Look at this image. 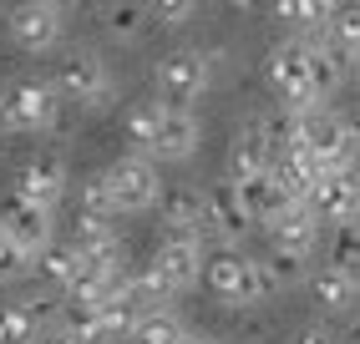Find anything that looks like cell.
<instances>
[{
    "label": "cell",
    "instance_id": "26",
    "mask_svg": "<svg viewBox=\"0 0 360 344\" xmlns=\"http://www.w3.org/2000/svg\"><path fill=\"white\" fill-rule=\"evenodd\" d=\"M132 344H188V324L173 309H153L132 324Z\"/></svg>",
    "mask_w": 360,
    "mask_h": 344
},
{
    "label": "cell",
    "instance_id": "20",
    "mask_svg": "<svg viewBox=\"0 0 360 344\" xmlns=\"http://www.w3.org/2000/svg\"><path fill=\"white\" fill-rule=\"evenodd\" d=\"M233 187H238V208L249 213V223L269 228L274 218L290 208V198H284L279 183H274V172H259V178H244V183H233Z\"/></svg>",
    "mask_w": 360,
    "mask_h": 344
},
{
    "label": "cell",
    "instance_id": "17",
    "mask_svg": "<svg viewBox=\"0 0 360 344\" xmlns=\"http://www.w3.org/2000/svg\"><path fill=\"white\" fill-rule=\"evenodd\" d=\"M274 167V147H269V132H264V117L244 121L233 132V147H229V178L244 183V178H259V172Z\"/></svg>",
    "mask_w": 360,
    "mask_h": 344
},
{
    "label": "cell",
    "instance_id": "34",
    "mask_svg": "<svg viewBox=\"0 0 360 344\" xmlns=\"http://www.w3.org/2000/svg\"><path fill=\"white\" fill-rule=\"evenodd\" d=\"M193 15H198V6H193V0H158V6H153V26H162V31H178V26H188Z\"/></svg>",
    "mask_w": 360,
    "mask_h": 344
},
{
    "label": "cell",
    "instance_id": "15",
    "mask_svg": "<svg viewBox=\"0 0 360 344\" xmlns=\"http://www.w3.org/2000/svg\"><path fill=\"white\" fill-rule=\"evenodd\" d=\"M153 279L167 289V293H183L193 289L198 274H203V243H158V253L148 258Z\"/></svg>",
    "mask_w": 360,
    "mask_h": 344
},
{
    "label": "cell",
    "instance_id": "14",
    "mask_svg": "<svg viewBox=\"0 0 360 344\" xmlns=\"http://www.w3.org/2000/svg\"><path fill=\"white\" fill-rule=\"evenodd\" d=\"M15 192H20V198H31L36 208L51 213V208L66 198V162H61L56 152H41V157H31V162H20Z\"/></svg>",
    "mask_w": 360,
    "mask_h": 344
},
{
    "label": "cell",
    "instance_id": "21",
    "mask_svg": "<svg viewBox=\"0 0 360 344\" xmlns=\"http://www.w3.org/2000/svg\"><path fill=\"white\" fill-rule=\"evenodd\" d=\"M82 268H86V258H82V249L71 238H56L51 249L36 258V274L46 279V289H56V293H71V284L82 279Z\"/></svg>",
    "mask_w": 360,
    "mask_h": 344
},
{
    "label": "cell",
    "instance_id": "22",
    "mask_svg": "<svg viewBox=\"0 0 360 344\" xmlns=\"http://www.w3.org/2000/svg\"><path fill=\"white\" fill-rule=\"evenodd\" d=\"M91 15L112 41H132L153 26V6H137V0H117V6L107 0V6H91Z\"/></svg>",
    "mask_w": 360,
    "mask_h": 344
},
{
    "label": "cell",
    "instance_id": "9",
    "mask_svg": "<svg viewBox=\"0 0 360 344\" xmlns=\"http://www.w3.org/2000/svg\"><path fill=\"white\" fill-rule=\"evenodd\" d=\"M6 31H11V41L20 51L41 56L61 41V6H51V0H20L6 15Z\"/></svg>",
    "mask_w": 360,
    "mask_h": 344
},
{
    "label": "cell",
    "instance_id": "4",
    "mask_svg": "<svg viewBox=\"0 0 360 344\" xmlns=\"http://www.w3.org/2000/svg\"><path fill=\"white\" fill-rule=\"evenodd\" d=\"M158 81V102L162 107H178V112H193V102L208 91L213 81V51H193V46H183V51H167L153 71Z\"/></svg>",
    "mask_w": 360,
    "mask_h": 344
},
{
    "label": "cell",
    "instance_id": "27",
    "mask_svg": "<svg viewBox=\"0 0 360 344\" xmlns=\"http://www.w3.org/2000/svg\"><path fill=\"white\" fill-rule=\"evenodd\" d=\"M71 243H77L82 253H102V249H117V223L112 218H91V213H77L71 218Z\"/></svg>",
    "mask_w": 360,
    "mask_h": 344
},
{
    "label": "cell",
    "instance_id": "2",
    "mask_svg": "<svg viewBox=\"0 0 360 344\" xmlns=\"http://www.w3.org/2000/svg\"><path fill=\"white\" fill-rule=\"evenodd\" d=\"M264 77H269V91L279 96V112H315L320 107V86H315V77H309V56H304L300 36L269 46Z\"/></svg>",
    "mask_w": 360,
    "mask_h": 344
},
{
    "label": "cell",
    "instance_id": "18",
    "mask_svg": "<svg viewBox=\"0 0 360 344\" xmlns=\"http://www.w3.org/2000/svg\"><path fill=\"white\" fill-rule=\"evenodd\" d=\"M203 147V121L193 112H178L167 107L162 112V132H158V147H153V162H188Z\"/></svg>",
    "mask_w": 360,
    "mask_h": 344
},
{
    "label": "cell",
    "instance_id": "6",
    "mask_svg": "<svg viewBox=\"0 0 360 344\" xmlns=\"http://www.w3.org/2000/svg\"><path fill=\"white\" fill-rule=\"evenodd\" d=\"M56 96H66L71 107H102L107 91H112V71L97 51L86 46H71V51L56 61V77H51Z\"/></svg>",
    "mask_w": 360,
    "mask_h": 344
},
{
    "label": "cell",
    "instance_id": "39",
    "mask_svg": "<svg viewBox=\"0 0 360 344\" xmlns=\"http://www.w3.org/2000/svg\"><path fill=\"white\" fill-rule=\"evenodd\" d=\"M188 344H219V339H208V334H188Z\"/></svg>",
    "mask_w": 360,
    "mask_h": 344
},
{
    "label": "cell",
    "instance_id": "35",
    "mask_svg": "<svg viewBox=\"0 0 360 344\" xmlns=\"http://www.w3.org/2000/svg\"><path fill=\"white\" fill-rule=\"evenodd\" d=\"M269 268H274L279 289H284V284H300V279H309V258H300V253H269Z\"/></svg>",
    "mask_w": 360,
    "mask_h": 344
},
{
    "label": "cell",
    "instance_id": "7",
    "mask_svg": "<svg viewBox=\"0 0 360 344\" xmlns=\"http://www.w3.org/2000/svg\"><path fill=\"white\" fill-rule=\"evenodd\" d=\"M107 187H112L117 213H148V208L162 203V192H167L158 162H153V157H137V152L117 157V162L107 167Z\"/></svg>",
    "mask_w": 360,
    "mask_h": 344
},
{
    "label": "cell",
    "instance_id": "40",
    "mask_svg": "<svg viewBox=\"0 0 360 344\" xmlns=\"http://www.w3.org/2000/svg\"><path fill=\"white\" fill-rule=\"evenodd\" d=\"M350 132H355V142H360V112H355V117H350Z\"/></svg>",
    "mask_w": 360,
    "mask_h": 344
},
{
    "label": "cell",
    "instance_id": "30",
    "mask_svg": "<svg viewBox=\"0 0 360 344\" xmlns=\"http://www.w3.org/2000/svg\"><path fill=\"white\" fill-rule=\"evenodd\" d=\"M36 339H41V329L31 324V314L20 309V299L0 304V344H36Z\"/></svg>",
    "mask_w": 360,
    "mask_h": 344
},
{
    "label": "cell",
    "instance_id": "5",
    "mask_svg": "<svg viewBox=\"0 0 360 344\" xmlns=\"http://www.w3.org/2000/svg\"><path fill=\"white\" fill-rule=\"evenodd\" d=\"M300 147L309 157H315L320 167H355V152L360 142L350 132V117L330 112V107H315V112H300Z\"/></svg>",
    "mask_w": 360,
    "mask_h": 344
},
{
    "label": "cell",
    "instance_id": "29",
    "mask_svg": "<svg viewBox=\"0 0 360 344\" xmlns=\"http://www.w3.org/2000/svg\"><path fill=\"white\" fill-rule=\"evenodd\" d=\"M20 309L31 314V324H36L41 334H51V329H61L66 293H56V289H36V293H26V299H20Z\"/></svg>",
    "mask_w": 360,
    "mask_h": 344
},
{
    "label": "cell",
    "instance_id": "25",
    "mask_svg": "<svg viewBox=\"0 0 360 344\" xmlns=\"http://www.w3.org/2000/svg\"><path fill=\"white\" fill-rule=\"evenodd\" d=\"M274 15L284 20V26H295L300 41H309V36H330L335 6H330V0H279Z\"/></svg>",
    "mask_w": 360,
    "mask_h": 344
},
{
    "label": "cell",
    "instance_id": "23",
    "mask_svg": "<svg viewBox=\"0 0 360 344\" xmlns=\"http://www.w3.org/2000/svg\"><path fill=\"white\" fill-rule=\"evenodd\" d=\"M309 293H315V304L325 309V314H345L350 304H355V293H360V284H350L340 268H330V263H320V268H309Z\"/></svg>",
    "mask_w": 360,
    "mask_h": 344
},
{
    "label": "cell",
    "instance_id": "31",
    "mask_svg": "<svg viewBox=\"0 0 360 344\" xmlns=\"http://www.w3.org/2000/svg\"><path fill=\"white\" fill-rule=\"evenodd\" d=\"M330 41L340 46L345 56L360 61V6H335V20H330Z\"/></svg>",
    "mask_w": 360,
    "mask_h": 344
},
{
    "label": "cell",
    "instance_id": "1",
    "mask_svg": "<svg viewBox=\"0 0 360 344\" xmlns=\"http://www.w3.org/2000/svg\"><path fill=\"white\" fill-rule=\"evenodd\" d=\"M203 284H208V293H219V304H233V309L279 293V279H274L269 258H249V253H233V249L213 253L203 263Z\"/></svg>",
    "mask_w": 360,
    "mask_h": 344
},
{
    "label": "cell",
    "instance_id": "37",
    "mask_svg": "<svg viewBox=\"0 0 360 344\" xmlns=\"http://www.w3.org/2000/svg\"><path fill=\"white\" fill-rule=\"evenodd\" d=\"M36 344H91V339H82L77 329H51V334H41Z\"/></svg>",
    "mask_w": 360,
    "mask_h": 344
},
{
    "label": "cell",
    "instance_id": "24",
    "mask_svg": "<svg viewBox=\"0 0 360 344\" xmlns=\"http://www.w3.org/2000/svg\"><path fill=\"white\" fill-rule=\"evenodd\" d=\"M162 102L158 96H148V102H137V107H127V117H122V132H127V142H132V152L137 157H153V147H158V132H162Z\"/></svg>",
    "mask_w": 360,
    "mask_h": 344
},
{
    "label": "cell",
    "instance_id": "28",
    "mask_svg": "<svg viewBox=\"0 0 360 344\" xmlns=\"http://www.w3.org/2000/svg\"><path fill=\"white\" fill-rule=\"evenodd\" d=\"M325 253H330V268H340L350 284H360V223L355 228H330Z\"/></svg>",
    "mask_w": 360,
    "mask_h": 344
},
{
    "label": "cell",
    "instance_id": "19",
    "mask_svg": "<svg viewBox=\"0 0 360 344\" xmlns=\"http://www.w3.org/2000/svg\"><path fill=\"white\" fill-rule=\"evenodd\" d=\"M304 56H309V77H315L320 96L335 91V86H345L350 71H355V56H345L330 36H309V41H304Z\"/></svg>",
    "mask_w": 360,
    "mask_h": 344
},
{
    "label": "cell",
    "instance_id": "32",
    "mask_svg": "<svg viewBox=\"0 0 360 344\" xmlns=\"http://www.w3.org/2000/svg\"><path fill=\"white\" fill-rule=\"evenodd\" d=\"M77 213H91V218H112L117 203H112V187H107V172H91V178L82 183V203Z\"/></svg>",
    "mask_w": 360,
    "mask_h": 344
},
{
    "label": "cell",
    "instance_id": "12",
    "mask_svg": "<svg viewBox=\"0 0 360 344\" xmlns=\"http://www.w3.org/2000/svg\"><path fill=\"white\" fill-rule=\"evenodd\" d=\"M249 228H254V223H249V213L238 208V187H233V178L208 183V187H203V233H213L224 249H233V243L244 238Z\"/></svg>",
    "mask_w": 360,
    "mask_h": 344
},
{
    "label": "cell",
    "instance_id": "11",
    "mask_svg": "<svg viewBox=\"0 0 360 344\" xmlns=\"http://www.w3.org/2000/svg\"><path fill=\"white\" fill-rule=\"evenodd\" d=\"M158 243H203V192L167 187L158 203Z\"/></svg>",
    "mask_w": 360,
    "mask_h": 344
},
{
    "label": "cell",
    "instance_id": "16",
    "mask_svg": "<svg viewBox=\"0 0 360 344\" xmlns=\"http://www.w3.org/2000/svg\"><path fill=\"white\" fill-rule=\"evenodd\" d=\"M269 172H274V183H279V192H284L290 203H309L330 167H320L304 147H284V152H274V167H269Z\"/></svg>",
    "mask_w": 360,
    "mask_h": 344
},
{
    "label": "cell",
    "instance_id": "3",
    "mask_svg": "<svg viewBox=\"0 0 360 344\" xmlns=\"http://www.w3.org/2000/svg\"><path fill=\"white\" fill-rule=\"evenodd\" d=\"M61 121V96L51 81L20 77L11 86H0V127L6 132H46Z\"/></svg>",
    "mask_w": 360,
    "mask_h": 344
},
{
    "label": "cell",
    "instance_id": "36",
    "mask_svg": "<svg viewBox=\"0 0 360 344\" xmlns=\"http://www.w3.org/2000/svg\"><path fill=\"white\" fill-rule=\"evenodd\" d=\"M295 344H340V339H335L325 324H304V329L295 334Z\"/></svg>",
    "mask_w": 360,
    "mask_h": 344
},
{
    "label": "cell",
    "instance_id": "10",
    "mask_svg": "<svg viewBox=\"0 0 360 344\" xmlns=\"http://www.w3.org/2000/svg\"><path fill=\"white\" fill-rule=\"evenodd\" d=\"M309 208H315L320 223H330V228H355L360 223V167L325 172V183L315 187Z\"/></svg>",
    "mask_w": 360,
    "mask_h": 344
},
{
    "label": "cell",
    "instance_id": "38",
    "mask_svg": "<svg viewBox=\"0 0 360 344\" xmlns=\"http://www.w3.org/2000/svg\"><path fill=\"white\" fill-rule=\"evenodd\" d=\"M340 344H360V319H355V324H350V329L340 334Z\"/></svg>",
    "mask_w": 360,
    "mask_h": 344
},
{
    "label": "cell",
    "instance_id": "8",
    "mask_svg": "<svg viewBox=\"0 0 360 344\" xmlns=\"http://www.w3.org/2000/svg\"><path fill=\"white\" fill-rule=\"evenodd\" d=\"M0 233H6L15 249H26L31 258H41V253L56 243V223H51V213L36 208L31 198H20L15 187L0 192Z\"/></svg>",
    "mask_w": 360,
    "mask_h": 344
},
{
    "label": "cell",
    "instance_id": "13",
    "mask_svg": "<svg viewBox=\"0 0 360 344\" xmlns=\"http://www.w3.org/2000/svg\"><path fill=\"white\" fill-rule=\"evenodd\" d=\"M320 213L309 203H290L274 223H269V253H300V258H315L320 249Z\"/></svg>",
    "mask_w": 360,
    "mask_h": 344
},
{
    "label": "cell",
    "instance_id": "33",
    "mask_svg": "<svg viewBox=\"0 0 360 344\" xmlns=\"http://www.w3.org/2000/svg\"><path fill=\"white\" fill-rule=\"evenodd\" d=\"M36 268V258L26 253V249H15V243L0 233V284H15V279H26Z\"/></svg>",
    "mask_w": 360,
    "mask_h": 344
}]
</instances>
